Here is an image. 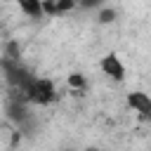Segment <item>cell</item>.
Here are the masks:
<instances>
[{
    "label": "cell",
    "instance_id": "cell-8",
    "mask_svg": "<svg viewBox=\"0 0 151 151\" xmlns=\"http://www.w3.org/2000/svg\"><path fill=\"white\" fill-rule=\"evenodd\" d=\"M66 151H73V149H66Z\"/></svg>",
    "mask_w": 151,
    "mask_h": 151
},
{
    "label": "cell",
    "instance_id": "cell-3",
    "mask_svg": "<svg viewBox=\"0 0 151 151\" xmlns=\"http://www.w3.org/2000/svg\"><path fill=\"white\" fill-rule=\"evenodd\" d=\"M99 68H101V73H104V76H109V78H111V80H116V83H123V80H125V64H123V61H120V57H118V54H113V52H109V54H104V57H101Z\"/></svg>",
    "mask_w": 151,
    "mask_h": 151
},
{
    "label": "cell",
    "instance_id": "cell-6",
    "mask_svg": "<svg viewBox=\"0 0 151 151\" xmlns=\"http://www.w3.org/2000/svg\"><path fill=\"white\" fill-rule=\"evenodd\" d=\"M116 17H118V12L113 7H101L99 14H97V21L99 24H111V21H116Z\"/></svg>",
    "mask_w": 151,
    "mask_h": 151
},
{
    "label": "cell",
    "instance_id": "cell-9",
    "mask_svg": "<svg viewBox=\"0 0 151 151\" xmlns=\"http://www.w3.org/2000/svg\"><path fill=\"white\" fill-rule=\"evenodd\" d=\"M92 151H94V149H92Z\"/></svg>",
    "mask_w": 151,
    "mask_h": 151
},
{
    "label": "cell",
    "instance_id": "cell-2",
    "mask_svg": "<svg viewBox=\"0 0 151 151\" xmlns=\"http://www.w3.org/2000/svg\"><path fill=\"white\" fill-rule=\"evenodd\" d=\"M125 101H127V106L137 113L139 120L151 123V94H149V92H144V90H130V92L125 94Z\"/></svg>",
    "mask_w": 151,
    "mask_h": 151
},
{
    "label": "cell",
    "instance_id": "cell-1",
    "mask_svg": "<svg viewBox=\"0 0 151 151\" xmlns=\"http://www.w3.org/2000/svg\"><path fill=\"white\" fill-rule=\"evenodd\" d=\"M21 97L31 106H47V104H52L57 99V87H54V83L50 78H38L35 76V80L26 87V92Z\"/></svg>",
    "mask_w": 151,
    "mask_h": 151
},
{
    "label": "cell",
    "instance_id": "cell-7",
    "mask_svg": "<svg viewBox=\"0 0 151 151\" xmlns=\"http://www.w3.org/2000/svg\"><path fill=\"white\" fill-rule=\"evenodd\" d=\"M76 7H78L76 0H57V14H66V12L76 9Z\"/></svg>",
    "mask_w": 151,
    "mask_h": 151
},
{
    "label": "cell",
    "instance_id": "cell-5",
    "mask_svg": "<svg viewBox=\"0 0 151 151\" xmlns=\"http://www.w3.org/2000/svg\"><path fill=\"white\" fill-rule=\"evenodd\" d=\"M85 85H87V80H85V76H83V73H71V76H68V87H71V90H76L78 94L85 90Z\"/></svg>",
    "mask_w": 151,
    "mask_h": 151
},
{
    "label": "cell",
    "instance_id": "cell-4",
    "mask_svg": "<svg viewBox=\"0 0 151 151\" xmlns=\"http://www.w3.org/2000/svg\"><path fill=\"white\" fill-rule=\"evenodd\" d=\"M19 9H21L28 19H42V17H45L42 0H19Z\"/></svg>",
    "mask_w": 151,
    "mask_h": 151
}]
</instances>
